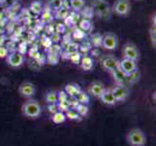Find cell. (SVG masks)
Masks as SVG:
<instances>
[{"label": "cell", "mask_w": 156, "mask_h": 146, "mask_svg": "<svg viewBox=\"0 0 156 146\" xmlns=\"http://www.w3.org/2000/svg\"><path fill=\"white\" fill-rule=\"evenodd\" d=\"M126 141L130 146H144L147 144V134L139 128L131 129L126 134Z\"/></svg>", "instance_id": "1"}, {"label": "cell", "mask_w": 156, "mask_h": 146, "mask_svg": "<svg viewBox=\"0 0 156 146\" xmlns=\"http://www.w3.org/2000/svg\"><path fill=\"white\" fill-rule=\"evenodd\" d=\"M56 16L58 19H61V20H64L66 19L68 16H69V11L68 9L64 8V7H61L59 10L56 11Z\"/></svg>", "instance_id": "26"}, {"label": "cell", "mask_w": 156, "mask_h": 146, "mask_svg": "<svg viewBox=\"0 0 156 146\" xmlns=\"http://www.w3.org/2000/svg\"><path fill=\"white\" fill-rule=\"evenodd\" d=\"M84 0H70V6L75 11L82 10L84 6Z\"/></svg>", "instance_id": "21"}, {"label": "cell", "mask_w": 156, "mask_h": 146, "mask_svg": "<svg viewBox=\"0 0 156 146\" xmlns=\"http://www.w3.org/2000/svg\"><path fill=\"white\" fill-rule=\"evenodd\" d=\"M66 118L71 119V120H78L80 115L77 113V111L75 109H69L66 111Z\"/></svg>", "instance_id": "28"}, {"label": "cell", "mask_w": 156, "mask_h": 146, "mask_svg": "<svg viewBox=\"0 0 156 146\" xmlns=\"http://www.w3.org/2000/svg\"><path fill=\"white\" fill-rule=\"evenodd\" d=\"M56 111H58L56 103H52V104L49 105V112H51V113H52V114H53V113H55Z\"/></svg>", "instance_id": "34"}, {"label": "cell", "mask_w": 156, "mask_h": 146, "mask_svg": "<svg viewBox=\"0 0 156 146\" xmlns=\"http://www.w3.org/2000/svg\"><path fill=\"white\" fill-rule=\"evenodd\" d=\"M24 58L23 55L20 52H13L11 54H8V56L6 57V62L9 66L18 68L21 66L23 64Z\"/></svg>", "instance_id": "5"}, {"label": "cell", "mask_w": 156, "mask_h": 146, "mask_svg": "<svg viewBox=\"0 0 156 146\" xmlns=\"http://www.w3.org/2000/svg\"><path fill=\"white\" fill-rule=\"evenodd\" d=\"M5 1H6V0H0V3H4Z\"/></svg>", "instance_id": "35"}, {"label": "cell", "mask_w": 156, "mask_h": 146, "mask_svg": "<svg viewBox=\"0 0 156 146\" xmlns=\"http://www.w3.org/2000/svg\"><path fill=\"white\" fill-rule=\"evenodd\" d=\"M99 99L106 105H115V102H116L115 96H114V95H112L111 90H105L103 92V94L100 95Z\"/></svg>", "instance_id": "13"}, {"label": "cell", "mask_w": 156, "mask_h": 146, "mask_svg": "<svg viewBox=\"0 0 156 146\" xmlns=\"http://www.w3.org/2000/svg\"><path fill=\"white\" fill-rule=\"evenodd\" d=\"M80 64H82L83 69L88 71V70H90L91 68L93 67L92 58H91L90 57H88V56H85V57L82 58V59H80Z\"/></svg>", "instance_id": "16"}, {"label": "cell", "mask_w": 156, "mask_h": 146, "mask_svg": "<svg viewBox=\"0 0 156 146\" xmlns=\"http://www.w3.org/2000/svg\"><path fill=\"white\" fill-rule=\"evenodd\" d=\"M92 6L94 8V10L97 12L100 16L104 15L106 13L109 12L110 7L109 4H108L105 0H93L92 2Z\"/></svg>", "instance_id": "12"}, {"label": "cell", "mask_w": 156, "mask_h": 146, "mask_svg": "<svg viewBox=\"0 0 156 146\" xmlns=\"http://www.w3.org/2000/svg\"><path fill=\"white\" fill-rule=\"evenodd\" d=\"M61 39V37H60V34L58 33V32H53V33L51 34V41L53 43H57L59 42Z\"/></svg>", "instance_id": "32"}, {"label": "cell", "mask_w": 156, "mask_h": 146, "mask_svg": "<svg viewBox=\"0 0 156 146\" xmlns=\"http://www.w3.org/2000/svg\"><path fill=\"white\" fill-rule=\"evenodd\" d=\"M59 62V57L56 53H51L49 56H48V62H49L50 64H51V66H53V64H57Z\"/></svg>", "instance_id": "24"}, {"label": "cell", "mask_w": 156, "mask_h": 146, "mask_svg": "<svg viewBox=\"0 0 156 146\" xmlns=\"http://www.w3.org/2000/svg\"><path fill=\"white\" fill-rule=\"evenodd\" d=\"M50 6L52 10L57 11L61 7H63V0H51Z\"/></svg>", "instance_id": "25"}, {"label": "cell", "mask_w": 156, "mask_h": 146, "mask_svg": "<svg viewBox=\"0 0 156 146\" xmlns=\"http://www.w3.org/2000/svg\"><path fill=\"white\" fill-rule=\"evenodd\" d=\"M42 20L46 23H51L52 21V16L50 12H44L42 15Z\"/></svg>", "instance_id": "30"}, {"label": "cell", "mask_w": 156, "mask_h": 146, "mask_svg": "<svg viewBox=\"0 0 156 146\" xmlns=\"http://www.w3.org/2000/svg\"><path fill=\"white\" fill-rule=\"evenodd\" d=\"M30 10L34 14L39 15L43 12V5L40 1H33L30 5Z\"/></svg>", "instance_id": "20"}, {"label": "cell", "mask_w": 156, "mask_h": 146, "mask_svg": "<svg viewBox=\"0 0 156 146\" xmlns=\"http://www.w3.org/2000/svg\"><path fill=\"white\" fill-rule=\"evenodd\" d=\"M111 91L116 101H124L130 95V91L125 85H116Z\"/></svg>", "instance_id": "7"}, {"label": "cell", "mask_w": 156, "mask_h": 146, "mask_svg": "<svg viewBox=\"0 0 156 146\" xmlns=\"http://www.w3.org/2000/svg\"><path fill=\"white\" fill-rule=\"evenodd\" d=\"M57 109L59 111H62V112H66L67 110L70 109V106L68 104V101H57Z\"/></svg>", "instance_id": "27"}, {"label": "cell", "mask_w": 156, "mask_h": 146, "mask_svg": "<svg viewBox=\"0 0 156 146\" xmlns=\"http://www.w3.org/2000/svg\"><path fill=\"white\" fill-rule=\"evenodd\" d=\"M119 68L126 75H128L138 69L137 62L133 61V59H130V58H123L121 61H119Z\"/></svg>", "instance_id": "10"}, {"label": "cell", "mask_w": 156, "mask_h": 146, "mask_svg": "<svg viewBox=\"0 0 156 146\" xmlns=\"http://www.w3.org/2000/svg\"><path fill=\"white\" fill-rule=\"evenodd\" d=\"M122 55L123 58H130L137 62L140 58V51L134 43H126L122 47Z\"/></svg>", "instance_id": "4"}, {"label": "cell", "mask_w": 156, "mask_h": 146, "mask_svg": "<svg viewBox=\"0 0 156 146\" xmlns=\"http://www.w3.org/2000/svg\"><path fill=\"white\" fill-rule=\"evenodd\" d=\"M68 95L66 94L65 91H60L57 93V99L58 101H66L68 99Z\"/></svg>", "instance_id": "29"}, {"label": "cell", "mask_w": 156, "mask_h": 146, "mask_svg": "<svg viewBox=\"0 0 156 146\" xmlns=\"http://www.w3.org/2000/svg\"><path fill=\"white\" fill-rule=\"evenodd\" d=\"M101 66L106 71H112L119 67V61L114 56H105L101 59Z\"/></svg>", "instance_id": "8"}, {"label": "cell", "mask_w": 156, "mask_h": 146, "mask_svg": "<svg viewBox=\"0 0 156 146\" xmlns=\"http://www.w3.org/2000/svg\"><path fill=\"white\" fill-rule=\"evenodd\" d=\"M46 101L48 103L52 104V103H57V92L51 91L49 93H47L46 95Z\"/></svg>", "instance_id": "19"}, {"label": "cell", "mask_w": 156, "mask_h": 146, "mask_svg": "<svg viewBox=\"0 0 156 146\" xmlns=\"http://www.w3.org/2000/svg\"><path fill=\"white\" fill-rule=\"evenodd\" d=\"M140 80V71L137 69L134 72L126 75V83L128 84H135Z\"/></svg>", "instance_id": "18"}, {"label": "cell", "mask_w": 156, "mask_h": 146, "mask_svg": "<svg viewBox=\"0 0 156 146\" xmlns=\"http://www.w3.org/2000/svg\"><path fill=\"white\" fill-rule=\"evenodd\" d=\"M19 93L21 96L30 99L36 93V87L33 83L31 82H23L20 85L19 87Z\"/></svg>", "instance_id": "9"}, {"label": "cell", "mask_w": 156, "mask_h": 146, "mask_svg": "<svg viewBox=\"0 0 156 146\" xmlns=\"http://www.w3.org/2000/svg\"><path fill=\"white\" fill-rule=\"evenodd\" d=\"M52 121L55 124H61L66 121V115L65 113L62 111H56L55 113H53L52 115Z\"/></svg>", "instance_id": "17"}, {"label": "cell", "mask_w": 156, "mask_h": 146, "mask_svg": "<svg viewBox=\"0 0 156 146\" xmlns=\"http://www.w3.org/2000/svg\"><path fill=\"white\" fill-rule=\"evenodd\" d=\"M102 46H103L106 50H115L118 46V39L117 36L114 33H106L102 37Z\"/></svg>", "instance_id": "6"}, {"label": "cell", "mask_w": 156, "mask_h": 146, "mask_svg": "<svg viewBox=\"0 0 156 146\" xmlns=\"http://www.w3.org/2000/svg\"><path fill=\"white\" fill-rule=\"evenodd\" d=\"M106 90L105 88V85L99 82V81H94L92 82L88 87V93L89 95H93L95 97H100V95L103 94V92Z\"/></svg>", "instance_id": "11"}, {"label": "cell", "mask_w": 156, "mask_h": 146, "mask_svg": "<svg viewBox=\"0 0 156 146\" xmlns=\"http://www.w3.org/2000/svg\"><path fill=\"white\" fill-rule=\"evenodd\" d=\"M82 91L80 88L79 87L78 85H75V84H68L66 85L65 87V92L66 94L68 95V96H72V97H76L77 95Z\"/></svg>", "instance_id": "15"}, {"label": "cell", "mask_w": 156, "mask_h": 146, "mask_svg": "<svg viewBox=\"0 0 156 146\" xmlns=\"http://www.w3.org/2000/svg\"><path fill=\"white\" fill-rule=\"evenodd\" d=\"M8 49L3 46H0V58H4L8 56Z\"/></svg>", "instance_id": "31"}, {"label": "cell", "mask_w": 156, "mask_h": 146, "mask_svg": "<svg viewBox=\"0 0 156 146\" xmlns=\"http://www.w3.org/2000/svg\"><path fill=\"white\" fill-rule=\"evenodd\" d=\"M112 77H114L115 81L117 83V85H125L126 83V74L122 71V70L118 67L111 71Z\"/></svg>", "instance_id": "14"}, {"label": "cell", "mask_w": 156, "mask_h": 146, "mask_svg": "<svg viewBox=\"0 0 156 146\" xmlns=\"http://www.w3.org/2000/svg\"><path fill=\"white\" fill-rule=\"evenodd\" d=\"M21 112L25 117L36 119L41 115L42 108L38 101H36L35 99H28L21 106Z\"/></svg>", "instance_id": "2"}, {"label": "cell", "mask_w": 156, "mask_h": 146, "mask_svg": "<svg viewBox=\"0 0 156 146\" xmlns=\"http://www.w3.org/2000/svg\"><path fill=\"white\" fill-rule=\"evenodd\" d=\"M112 11L120 17H126L131 11V4L129 0H115Z\"/></svg>", "instance_id": "3"}, {"label": "cell", "mask_w": 156, "mask_h": 146, "mask_svg": "<svg viewBox=\"0 0 156 146\" xmlns=\"http://www.w3.org/2000/svg\"><path fill=\"white\" fill-rule=\"evenodd\" d=\"M75 110L77 111V113L80 116H87L88 111H89L87 105V104H82V103H79L76 106V108H75Z\"/></svg>", "instance_id": "22"}, {"label": "cell", "mask_w": 156, "mask_h": 146, "mask_svg": "<svg viewBox=\"0 0 156 146\" xmlns=\"http://www.w3.org/2000/svg\"><path fill=\"white\" fill-rule=\"evenodd\" d=\"M150 38H151L152 46L155 47V25L152 26L151 29H150Z\"/></svg>", "instance_id": "33"}, {"label": "cell", "mask_w": 156, "mask_h": 146, "mask_svg": "<svg viewBox=\"0 0 156 146\" xmlns=\"http://www.w3.org/2000/svg\"><path fill=\"white\" fill-rule=\"evenodd\" d=\"M76 99L79 101V103H82V104H87L89 102V95L84 94L82 91H80V93L77 95Z\"/></svg>", "instance_id": "23"}]
</instances>
